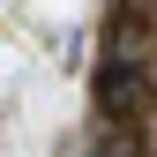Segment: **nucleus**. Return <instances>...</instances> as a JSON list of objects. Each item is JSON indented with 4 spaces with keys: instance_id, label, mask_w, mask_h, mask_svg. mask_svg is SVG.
Here are the masks:
<instances>
[{
    "instance_id": "obj_1",
    "label": "nucleus",
    "mask_w": 157,
    "mask_h": 157,
    "mask_svg": "<svg viewBox=\"0 0 157 157\" xmlns=\"http://www.w3.org/2000/svg\"><path fill=\"white\" fill-rule=\"evenodd\" d=\"M142 105H150V75L135 60H105L97 67V112H105V120H135Z\"/></svg>"
},
{
    "instance_id": "obj_2",
    "label": "nucleus",
    "mask_w": 157,
    "mask_h": 157,
    "mask_svg": "<svg viewBox=\"0 0 157 157\" xmlns=\"http://www.w3.org/2000/svg\"><path fill=\"white\" fill-rule=\"evenodd\" d=\"M90 157H142V135H135V120H97Z\"/></svg>"
}]
</instances>
